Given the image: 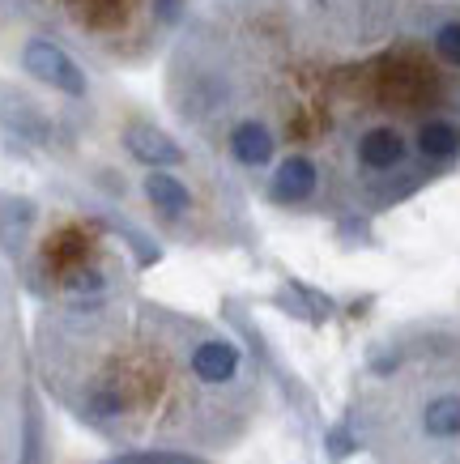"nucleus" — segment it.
I'll return each instance as SVG.
<instances>
[{"instance_id": "nucleus-1", "label": "nucleus", "mask_w": 460, "mask_h": 464, "mask_svg": "<svg viewBox=\"0 0 460 464\" xmlns=\"http://www.w3.org/2000/svg\"><path fill=\"white\" fill-rule=\"evenodd\" d=\"M167 99L265 205L376 218L460 167V0H205Z\"/></svg>"}, {"instance_id": "nucleus-2", "label": "nucleus", "mask_w": 460, "mask_h": 464, "mask_svg": "<svg viewBox=\"0 0 460 464\" xmlns=\"http://www.w3.org/2000/svg\"><path fill=\"white\" fill-rule=\"evenodd\" d=\"M30 362L73 422L128 456L230 451L260 413L235 337L132 290L43 307Z\"/></svg>"}, {"instance_id": "nucleus-3", "label": "nucleus", "mask_w": 460, "mask_h": 464, "mask_svg": "<svg viewBox=\"0 0 460 464\" xmlns=\"http://www.w3.org/2000/svg\"><path fill=\"white\" fill-rule=\"evenodd\" d=\"M354 430L376 464H460V324L418 320L379 341Z\"/></svg>"}, {"instance_id": "nucleus-4", "label": "nucleus", "mask_w": 460, "mask_h": 464, "mask_svg": "<svg viewBox=\"0 0 460 464\" xmlns=\"http://www.w3.org/2000/svg\"><path fill=\"white\" fill-rule=\"evenodd\" d=\"M107 64H145L188 22L196 0H22Z\"/></svg>"}, {"instance_id": "nucleus-5", "label": "nucleus", "mask_w": 460, "mask_h": 464, "mask_svg": "<svg viewBox=\"0 0 460 464\" xmlns=\"http://www.w3.org/2000/svg\"><path fill=\"white\" fill-rule=\"evenodd\" d=\"M0 464H47L39 380L30 362L17 282L0 256Z\"/></svg>"}, {"instance_id": "nucleus-6", "label": "nucleus", "mask_w": 460, "mask_h": 464, "mask_svg": "<svg viewBox=\"0 0 460 464\" xmlns=\"http://www.w3.org/2000/svg\"><path fill=\"white\" fill-rule=\"evenodd\" d=\"M22 69L34 77V82L52 85V90H60V94H73V99H82L85 90H90V82H85V69L77 64V60L60 47V43L43 39V34H34V39L22 43Z\"/></svg>"}, {"instance_id": "nucleus-7", "label": "nucleus", "mask_w": 460, "mask_h": 464, "mask_svg": "<svg viewBox=\"0 0 460 464\" xmlns=\"http://www.w3.org/2000/svg\"><path fill=\"white\" fill-rule=\"evenodd\" d=\"M145 200H150V209L171 226L192 218V188H188L180 175H171V170H150V175H145Z\"/></svg>"}, {"instance_id": "nucleus-8", "label": "nucleus", "mask_w": 460, "mask_h": 464, "mask_svg": "<svg viewBox=\"0 0 460 464\" xmlns=\"http://www.w3.org/2000/svg\"><path fill=\"white\" fill-rule=\"evenodd\" d=\"M124 145H128V154L141 158V162H150L153 170L180 167V162H183L180 145L171 141L162 128H153V124H132V128L124 132Z\"/></svg>"}, {"instance_id": "nucleus-9", "label": "nucleus", "mask_w": 460, "mask_h": 464, "mask_svg": "<svg viewBox=\"0 0 460 464\" xmlns=\"http://www.w3.org/2000/svg\"><path fill=\"white\" fill-rule=\"evenodd\" d=\"M107 464H201L192 456H124V460H107Z\"/></svg>"}]
</instances>
